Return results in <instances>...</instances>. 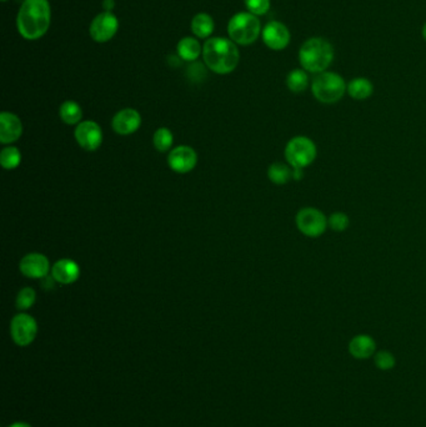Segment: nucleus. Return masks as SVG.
<instances>
[{
  "instance_id": "21",
  "label": "nucleus",
  "mask_w": 426,
  "mask_h": 427,
  "mask_svg": "<svg viewBox=\"0 0 426 427\" xmlns=\"http://www.w3.org/2000/svg\"><path fill=\"white\" fill-rule=\"evenodd\" d=\"M285 84L288 86L289 90L294 94H300L308 89L310 86L308 72L304 69H294L289 72L285 79Z\"/></svg>"
},
{
  "instance_id": "16",
  "label": "nucleus",
  "mask_w": 426,
  "mask_h": 427,
  "mask_svg": "<svg viewBox=\"0 0 426 427\" xmlns=\"http://www.w3.org/2000/svg\"><path fill=\"white\" fill-rule=\"evenodd\" d=\"M52 279L61 285L74 284L80 276V268L72 259H61L52 266Z\"/></svg>"
},
{
  "instance_id": "29",
  "label": "nucleus",
  "mask_w": 426,
  "mask_h": 427,
  "mask_svg": "<svg viewBox=\"0 0 426 427\" xmlns=\"http://www.w3.org/2000/svg\"><path fill=\"white\" fill-rule=\"evenodd\" d=\"M270 0H245V7L248 12L254 14L256 17L265 15L270 10Z\"/></svg>"
},
{
  "instance_id": "7",
  "label": "nucleus",
  "mask_w": 426,
  "mask_h": 427,
  "mask_svg": "<svg viewBox=\"0 0 426 427\" xmlns=\"http://www.w3.org/2000/svg\"><path fill=\"white\" fill-rule=\"evenodd\" d=\"M296 224L298 230L305 237H320L328 229V217L322 210L308 206L298 211L296 217Z\"/></svg>"
},
{
  "instance_id": "22",
  "label": "nucleus",
  "mask_w": 426,
  "mask_h": 427,
  "mask_svg": "<svg viewBox=\"0 0 426 427\" xmlns=\"http://www.w3.org/2000/svg\"><path fill=\"white\" fill-rule=\"evenodd\" d=\"M268 178L273 184L285 185L293 179V168L282 163H274L268 169Z\"/></svg>"
},
{
  "instance_id": "4",
  "label": "nucleus",
  "mask_w": 426,
  "mask_h": 427,
  "mask_svg": "<svg viewBox=\"0 0 426 427\" xmlns=\"http://www.w3.org/2000/svg\"><path fill=\"white\" fill-rule=\"evenodd\" d=\"M345 79L341 77L340 74L334 72H322L316 74L311 84V94L319 103L331 106L338 101H340L342 97L347 92Z\"/></svg>"
},
{
  "instance_id": "20",
  "label": "nucleus",
  "mask_w": 426,
  "mask_h": 427,
  "mask_svg": "<svg viewBox=\"0 0 426 427\" xmlns=\"http://www.w3.org/2000/svg\"><path fill=\"white\" fill-rule=\"evenodd\" d=\"M191 32L197 38L206 39L214 32V20L209 14L199 13L191 20Z\"/></svg>"
},
{
  "instance_id": "27",
  "label": "nucleus",
  "mask_w": 426,
  "mask_h": 427,
  "mask_svg": "<svg viewBox=\"0 0 426 427\" xmlns=\"http://www.w3.org/2000/svg\"><path fill=\"white\" fill-rule=\"evenodd\" d=\"M37 300V294H35V290L32 288H24V289L20 290L17 296V300H15V305H17V309L24 310L30 309L35 304Z\"/></svg>"
},
{
  "instance_id": "24",
  "label": "nucleus",
  "mask_w": 426,
  "mask_h": 427,
  "mask_svg": "<svg viewBox=\"0 0 426 427\" xmlns=\"http://www.w3.org/2000/svg\"><path fill=\"white\" fill-rule=\"evenodd\" d=\"M20 161H21V154L19 149L15 146H7L0 152V164L7 170H13L15 168H18Z\"/></svg>"
},
{
  "instance_id": "6",
  "label": "nucleus",
  "mask_w": 426,
  "mask_h": 427,
  "mask_svg": "<svg viewBox=\"0 0 426 427\" xmlns=\"http://www.w3.org/2000/svg\"><path fill=\"white\" fill-rule=\"evenodd\" d=\"M284 155L287 163L293 169L304 170L314 163L318 155V149L311 139L304 135H298L289 140Z\"/></svg>"
},
{
  "instance_id": "26",
  "label": "nucleus",
  "mask_w": 426,
  "mask_h": 427,
  "mask_svg": "<svg viewBox=\"0 0 426 427\" xmlns=\"http://www.w3.org/2000/svg\"><path fill=\"white\" fill-rule=\"evenodd\" d=\"M374 364L375 366L381 370V371H390V370H393L395 368L396 359H395V356L390 351L380 350V351L375 352Z\"/></svg>"
},
{
  "instance_id": "31",
  "label": "nucleus",
  "mask_w": 426,
  "mask_h": 427,
  "mask_svg": "<svg viewBox=\"0 0 426 427\" xmlns=\"http://www.w3.org/2000/svg\"><path fill=\"white\" fill-rule=\"evenodd\" d=\"M8 427H32L29 424H26V422H14L10 426Z\"/></svg>"
},
{
  "instance_id": "15",
  "label": "nucleus",
  "mask_w": 426,
  "mask_h": 427,
  "mask_svg": "<svg viewBox=\"0 0 426 427\" xmlns=\"http://www.w3.org/2000/svg\"><path fill=\"white\" fill-rule=\"evenodd\" d=\"M23 134V124L13 112L0 114V141L1 144H12Z\"/></svg>"
},
{
  "instance_id": "19",
  "label": "nucleus",
  "mask_w": 426,
  "mask_h": 427,
  "mask_svg": "<svg viewBox=\"0 0 426 427\" xmlns=\"http://www.w3.org/2000/svg\"><path fill=\"white\" fill-rule=\"evenodd\" d=\"M177 52L180 59L195 61L200 54H203V46H200V41L195 38L185 37L177 43Z\"/></svg>"
},
{
  "instance_id": "30",
  "label": "nucleus",
  "mask_w": 426,
  "mask_h": 427,
  "mask_svg": "<svg viewBox=\"0 0 426 427\" xmlns=\"http://www.w3.org/2000/svg\"><path fill=\"white\" fill-rule=\"evenodd\" d=\"M115 7V3L114 0H104L103 1V8L105 9V12H110L112 13V9Z\"/></svg>"
},
{
  "instance_id": "33",
  "label": "nucleus",
  "mask_w": 426,
  "mask_h": 427,
  "mask_svg": "<svg viewBox=\"0 0 426 427\" xmlns=\"http://www.w3.org/2000/svg\"><path fill=\"white\" fill-rule=\"evenodd\" d=\"M1 1H7V0H1Z\"/></svg>"
},
{
  "instance_id": "9",
  "label": "nucleus",
  "mask_w": 426,
  "mask_h": 427,
  "mask_svg": "<svg viewBox=\"0 0 426 427\" xmlns=\"http://www.w3.org/2000/svg\"><path fill=\"white\" fill-rule=\"evenodd\" d=\"M75 140L80 148L86 152H95L103 143V130L98 123L93 120H86L77 125Z\"/></svg>"
},
{
  "instance_id": "1",
  "label": "nucleus",
  "mask_w": 426,
  "mask_h": 427,
  "mask_svg": "<svg viewBox=\"0 0 426 427\" xmlns=\"http://www.w3.org/2000/svg\"><path fill=\"white\" fill-rule=\"evenodd\" d=\"M52 21L48 0H24L17 17V28L26 40H38L46 35Z\"/></svg>"
},
{
  "instance_id": "8",
  "label": "nucleus",
  "mask_w": 426,
  "mask_h": 427,
  "mask_svg": "<svg viewBox=\"0 0 426 427\" xmlns=\"http://www.w3.org/2000/svg\"><path fill=\"white\" fill-rule=\"evenodd\" d=\"M38 334V324L29 314H18L10 322V335L13 341L21 348H26L35 340Z\"/></svg>"
},
{
  "instance_id": "17",
  "label": "nucleus",
  "mask_w": 426,
  "mask_h": 427,
  "mask_svg": "<svg viewBox=\"0 0 426 427\" xmlns=\"http://www.w3.org/2000/svg\"><path fill=\"white\" fill-rule=\"evenodd\" d=\"M349 354L356 360H367L374 357L376 352V342L373 336L367 334L356 335L349 342Z\"/></svg>"
},
{
  "instance_id": "28",
  "label": "nucleus",
  "mask_w": 426,
  "mask_h": 427,
  "mask_svg": "<svg viewBox=\"0 0 426 427\" xmlns=\"http://www.w3.org/2000/svg\"><path fill=\"white\" fill-rule=\"evenodd\" d=\"M350 225V219L345 212L336 211L328 217V228L335 232H342L347 230Z\"/></svg>"
},
{
  "instance_id": "11",
  "label": "nucleus",
  "mask_w": 426,
  "mask_h": 427,
  "mask_svg": "<svg viewBox=\"0 0 426 427\" xmlns=\"http://www.w3.org/2000/svg\"><path fill=\"white\" fill-rule=\"evenodd\" d=\"M262 38L264 44L269 49L280 52L290 44L291 34L288 27L282 24V21L273 20L262 28Z\"/></svg>"
},
{
  "instance_id": "13",
  "label": "nucleus",
  "mask_w": 426,
  "mask_h": 427,
  "mask_svg": "<svg viewBox=\"0 0 426 427\" xmlns=\"http://www.w3.org/2000/svg\"><path fill=\"white\" fill-rule=\"evenodd\" d=\"M19 269L21 274L29 279H44L49 275V271H52L48 257L39 252H32L23 257Z\"/></svg>"
},
{
  "instance_id": "14",
  "label": "nucleus",
  "mask_w": 426,
  "mask_h": 427,
  "mask_svg": "<svg viewBox=\"0 0 426 427\" xmlns=\"http://www.w3.org/2000/svg\"><path fill=\"white\" fill-rule=\"evenodd\" d=\"M114 132L119 135H130L138 130L142 125V117L135 109L126 108L114 115L112 121Z\"/></svg>"
},
{
  "instance_id": "10",
  "label": "nucleus",
  "mask_w": 426,
  "mask_h": 427,
  "mask_svg": "<svg viewBox=\"0 0 426 427\" xmlns=\"http://www.w3.org/2000/svg\"><path fill=\"white\" fill-rule=\"evenodd\" d=\"M118 28L119 20L117 17L110 12H103L93 19L89 33L94 41L106 43L114 38V35L118 32Z\"/></svg>"
},
{
  "instance_id": "25",
  "label": "nucleus",
  "mask_w": 426,
  "mask_h": 427,
  "mask_svg": "<svg viewBox=\"0 0 426 427\" xmlns=\"http://www.w3.org/2000/svg\"><path fill=\"white\" fill-rule=\"evenodd\" d=\"M153 143L157 152H169L174 143L173 132L168 128H159L157 132H154Z\"/></svg>"
},
{
  "instance_id": "23",
  "label": "nucleus",
  "mask_w": 426,
  "mask_h": 427,
  "mask_svg": "<svg viewBox=\"0 0 426 427\" xmlns=\"http://www.w3.org/2000/svg\"><path fill=\"white\" fill-rule=\"evenodd\" d=\"M60 119L68 125H77L83 117V110L77 101L66 100L59 109Z\"/></svg>"
},
{
  "instance_id": "32",
  "label": "nucleus",
  "mask_w": 426,
  "mask_h": 427,
  "mask_svg": "<svg viewBox=\"0 0 426 427\" xmlns=\"http://www.w3.org/2000/svg\"><path fill=\"white\" fill-rule=\"evenodd\" d=\"M421 35H423V39L426 41V23L424 24V27L421 29Z\"/></svg>"
},
{
  "instance_id": "18",
  "label": "nucleus",
  "mask_w": 426,
  "mask_h": 427,
  "mask_svg": "<svg viewBox=\"0 0 426 427\" xmlns=\"http://www.w3.org/2000/svg\"><path fill=\"white\" fill-rule=\"evenodd\" d=\"M347 92L349 97L354 100H367L370 98L374 92V86L367 78H354L350 80L347 86Z\"/></svg>"
},
{
  "instance_id": "5",
  "label": "nucleus",
  "mask_w": 426,
  "mask_h": 427,
  "mask_svg": "<svg viewBox=\"0 0 426 427\" xmlns=\"http://www.w3.org/2000/svg\"><path fill=\"white\" fill-rule=\"evenodd\" d=\"M262 32L260 19L249 12L235 14L228 24L230 39L239 46H250L255 43Z\"/></svg>"
},
{
  "instance_id": "12",
  "label": "nucleus",
  "mask_w": 426,
  "mask_h": 427,
  "mask_svg": "<svg viewBox=\"0 0 426 427\" xmlns=\"http://www.w3.org/2000/svg\"><path fill=\"white\" fill-rule=\"evenodd\" d=\"M197 152L193 148L186 146V145H180V146L174 148L168 155L169 168L177 174L191 172L197 166Z\"/></svg>"
},
{
  "instance_id": "2",
  "label": "nucleus",
  "mask_w": 426,
  "mask_h": 427,
  "mask_svg": "<svg viewBox=\"0 0 426 427\" xmlns=\"http://www.w3.org/2000/svg\"><path fill=\"white\" fill-rule=\"evenodd\" d=\"M204 63L211 72L225 75L234 72L240 61L235 43L226 38H210L203 46Z\"/></svg>"
},
{
  "instance_id": "3",
  "label": "nucleus",
  "mask_w": 426,
  "mask_h": 427,
  "mask_svg": "<svg viewBox=\"0 0 426 427\" xmlns=\"http://www.w3.org/2000/svg\"><path fill=\"white\" fill-rule=\"evenodd\" d=\"M334 46L325 38L313 37L305 40L299 49V63L305 72L320 74L333 64Z\"/></svg>"
}]
</instances>
